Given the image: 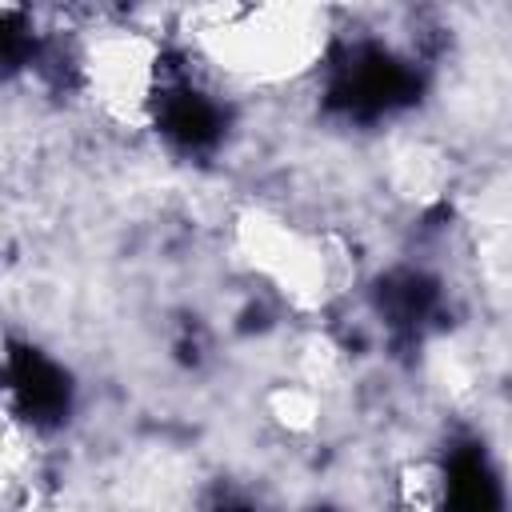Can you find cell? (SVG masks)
<instances>
[{
  "label": "cell",
  "mask_w": 512,
  "mask_h": 512,
  "mask_svg": "<svg viewBox=\"0 0 512 512\" xmlns=\"http://www.w3.org/2000/svg\"><path fill=\"white\" fill-rule=\"evenodd\" d=\"M432 304H436V288L416 272H400L380 288V308H384L388 324H396V328L424 324Z\"/></svg>",
  "instance_id": "obj_5"
},
{
  "label": "cell",
  "mask_w": 512,
  "mask_h": 512,
  "mask_svg": "<svg viewBox=\"0 0 512 512\" xmlns=\"http://www.w3.org/2000/svg\"><path fill=\"white\" fill-rule=\"evenodd\" d=\"M0 380H4V392L24 424L52 428L68 416V404H72L68 376L36 348H12L0 364Z\"/></svg>",
  "instance_id": "obj_2"
},
{
  "label": "cell",
  "mask_w": 512,
  "mask_h": 512,
  "mask_svg": "<svg viewBox=\"0 0 512 512\" xmlns=\"http://www.w3.org/2000/svg\"><path fill=\"white\" fill-rule=\"evenodd\" d=\"M444 492L460 508H492L496 504V476H492L484 452H476V448L452 452L448 472H444Z\"/></svg>",
  "instance_id": "obj_4"
},
{
  "label": "cell",
  "mask_w": 512,
  "mask_h": 512,
  "mask_svg": "<svg viewBox=\"0 0 512 512\" xmlns=\"http://www.w3.org/2000/svg\"><path fill=\"white\" fill-rule=\"evenodd\" d=\"M32 28L28 20L12 16V12H0V68H16L32 56Z\"/></svg>",
  "instance_id": "obj_6"
},
{
  "label": "cell",
  "mask_w": 512,
  "mask_h": 512,
  "mask_svg": "<svg viewBox=\"0 0 512 512\" xmlns=\"http://www.w3.org/2000/svg\"><path fill=\"white\" fill-rule=\"evenodd\" d=\"M420 80L416 72L388 56L384 48H356L332 76V88H328V104L356 116V120H372V116H384L392 108H404L412 104Z\"/></svg>",
  "instance_id": "obj_1"
},
{
  "label": "cell",
  "mask_w": 512,
  "mask_h": 512,
  "mask_svg": "<svg viewBox=\"0 0 512 512\" xmlns=\"http://www.w3.org/2000/svg\"><path fill=\"white\" fill-rule=\"evenodd\" d=\"M156 120L164 128V136L188 152H200V148H212L224 132V112L220 104H212L200 88H188V84H172V88H160L156 96Z\"/></svg>",
  "instance_id": "obj_3"
}]
</instances>
